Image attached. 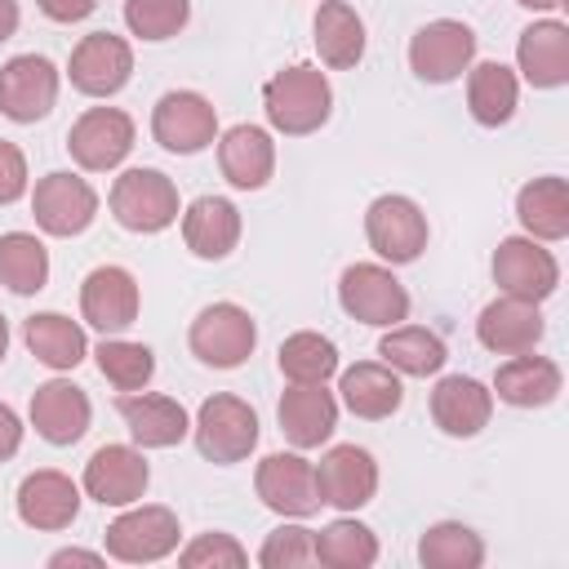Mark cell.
<instances>
[{
    "mask_svg": "<svg viewBox=\"0 0 569 569\" xmlns=\"http://www.w3.org/2000/svg\"><path fill=\"white\" fill-rule=\"evenodd\" d=\"M418 560L427 569H476L485 560V542L476 529L458 520H440L418 538Z\"/></svg>",
    "mask_w": 569,
    "mask_h": 569,
    "instance_id": "cell-36",
    "label": "cell"
},
{
    "mask_svg": "<svg viewBox=\"0 0 569 569\" xmlns=\"http://www.w3.org/2000/svg\"><path fill=\"white\" fill-rule=\"evenodd\" d=\"M93 356H98V373H102L111 387H120V391H142V387L151 382V373H156V356H151V347H142V342L107 338Z\"/></svg>",
    "mask_w": 569,
    "mask_h": 569,
    "instance_id": "cell-39",
    "label": "cell"
},
{
    "mask_svg": "<svg viewBox=\"0 0 569 569\" xmlns=\"http://www.w3.org/2000/svg\"><path fill=\"white\" fill-rule=\"evenodd\" d=\"M338 391H342V405L356 413V418H391L400 405H405V387H400V373L382 360H360L351 369H342L338 378Z\"/></svg>",
    "mask_w": 569,
    "mask_h": 569,
    "instance_id": "cell-28",
    "label": "cell"
},
{
    "mask_svg": "<svg viewBox=\"0 0 569 569\" xmlns=\"http://www.w3.org/2000/svg\"><path fill=\"white\" fill-rule=\"evenodd\" d=\"M178 565L182 569H240V565H249V551L231 533H200L196 542L182 547Z\"/></svg>",
    "mask_w": 569,
    "mask_h": 569,
    "instance_id": "cell-42",
    "label": "cell"
},
{
    "mask_svg": "<svg viewBox=\"0 0 569 569\" xmlns=\"http://www.w3.org/2000/svg\"><path fill=\"white\" fill-rule=\"evenodd\" d=\"M80 311L102 333L129 329L138 320V280L124 267H93L80 284Z\"/></svg>",
    "mask_w": 569,
    "mask_h": 569,
    "instance_id": "cell-18",
    "label": "cell"
},
{
    "mask_svg": "<svg viewBox=\"0 0 569 569\" xmlns=\"http://www.w3.org/2000/svg\"><path fill=\"white\" fill-rule=\"evenodd\" d=\"M316 485H320V502L338 511H356L378 493V462L360 445H333L316 467Z\"/></svg>",
    "mask_w": 569,
    "mask_h": 569,
    "instance_id": "cell-17",
    "label": "cell"
},
{
    "mask_svg": "<svg viewBox=\"0 0 569 569\" xmlns=\"http://www.w3.org/2000/svg\"><path fill=\"white\" fill-rule=\"evenodd\" d=\"M316 560L329 569H369L378 560V538L360 520H333L316 533Z\"/></svg>",
    "mask_w": 569,
    "mask_h": 569,
    "instance_id": "cell-37",
    "label": "cell"
},
{
    "mask_svg": "<svg viewBox=\"0 0 569 569\" xmlns=\"http://www.w3.org/2000/svg\"><path fill=\"white\" fill-rule=\"evenodd\" d=\"M276 418H280V431L289 436V445L316 449L338 427V400H333V391H325V382H293L280 396Z\"/></svg>",
    "mask_w": 569,
    "mask_h": 569,
    "instance_id": "cell-21",
    "label": "cell"
},
{
    "mask_svg": "<svg viewBox=\"0 0 569 569\" xmlns=\"http://www.w3.org/2000/svg\"><path fill=\"white\" fill-rule=\"evenodd\" d=\"M151 133H156V142H160L164 151H173V156H196V151H204V147L213 142V133H218V111H213V102H209L204 93H196V89H169V93L156 102V111H151Z\"/></svg>",
    "mask_w": 569,
    "mask_h": 569,
    "instance_id": "cell-7",
    "label": "cell"
},
{
    "mask_svg": "<svg viewBox=\"0 0 569 569\" xmlns=\"http://www.w3.org/2000/svg\"><path fill=\"white\" fill-rule=\"evenodd\" d=\"M516 62L533 89L569 84V27L560 18H542V22L525 27L520 44H516Z\"/></svg>",
    "mask_w": 569,
    "mask_h": 569,
    "instance_id": "cell-23",
    "label": "cell"
},
{
    "mask_svg": "<svg viewBox=\"0 0 569 569\" xmlns=\"http://www.w3.org/2000/svg\"><path fill=\"white\" fill-rule=\"evenodd\" d=\"M67 151H71V160H76L80 169H89V173L116 169V164L133 151V120H129V111H120V107H89V111L71 124Z\"/></svg>",
    "mask_w": 569,
    "mask_h": 569,
    "instance_id": "cell-9",
    "label": "cell"
},
{
    "mask_svg": "<svg viewBox=\"0 0 569 569\" xmlns=\"http://www.w3.org/2000/svg\"><path fill=\"white\" fill-rule=\"evenodd\" d=\"M58 102V67L40 53H18L0 67V111L18 124H36Z\"/></svg>",
    "mask_w": 569,
    "mask_h": 569,
    "instance_id": "cell-13",
    "label": "cell"
},
{
    "mask_svg": "<svg viewBox=\"0 0 569 569\" xmlns=\"http://www.w3.org/2000/svg\"><path fill=\"white\" fill-rule=\"evenodd\" d=\"M89 418H93L89 396L76 382L53 378V382H40L36 396H31V427L49 445H76L89 431Z\"/></svg>",
    "mask_w": 569,
    "mask_h": 569,
    "instance_id": "cell-22",
    "label": "cell"
},
{
    "mask_svg": "<svg viewBox=\"0 0 569 569\" xmlns=\"http://www.w3.org/2000/svg\"><path fill=\"white\" fill-rule=\"evenodd\" d=\"M76 511H80V489L71 485V476H62L53 467L31 471L18 485V516L31 529H44V533L67 529L76 520Z\"/></svg>",
    "mask_w": 569,
    "mask_h": 569,
    "instance_id": "cell-25",
    "label": "cell"
},
{
    "mask_svg": "<svg viewBox=\"0 0 569 569\" xmlns=\"http://www.w3.org/2000/svg\"><path fill=\"white\" fill-rule=\"evenodd\" d=\"M31 213L40 222V231L49 236H80L93 218H98V196L84 178L76 173H44L36 182V196H31Z\"/></svg>",
    "mask_w": 569,
    "mask_h": 569,
    "instance_id": "cell-15",
    "label": "cell"
},
{
    "mask_svg": "<svg viewBox=\"0 0 569 569\" xmlns=\"http://www.w3.org/2000/svg\"><path fill=\"white\" fill-rule=\"evenodd\" d=\"M560 365L556 360H547V356H529V351H520V356H511L507 365H498V373H493V391H498V400H507V405H516V409H542V405H551L556 396H560Z\"/></svg>",
    "mask_w": 569,
    "mask_h": 569,
    "instance_id": "cell-29",
    "label": "cell"
},
{
    "mask_svg": "<svg viewBox=\"0 0 569 569\" xmlns=\"http://www.w3.org/2000/svg\"><path fill=\"white\" fill-rule=\"evenodd\" d=\"M191 0H124V27L138 40H169L187 27Z\"/></svg>",
    "mask_w": 569,
    "mask_h": 569,
    "instance_id": "cell-40",
    "label": "cell"
},
{
    "mask_svg": "<svg viewBox=\"0 0 569 569\" xmlns=\"http://www.w3.org/2000/svg\"><path fill=\"white\" fill-rule=\"evenodd\" d=\"M129 436L142 445V449H169L178 445L187 431H191V418L187 409L173 400V396H151V391H124L116 400Z\"/></svg>",
    "mask_w": 569,
    "mask_h": 569,
    "instance_id": "cell-24",
    "label": "cell"
},
{
    "mask_svg": "<svg viewBox=\"0 0 569 569\" xmlns=\"http://www.w3.org/2000/svg\"><path fill=\"white\" fill-rule=\"evenodd\" d=\"M182 240L204 262L227 258L236 249V240H240V209L231 200H222V196L191 200L187 213H182Z\"/></svg>",
    "mask_w": 569,
    "mask_h": 569,
    "instance_id": "cell-27",
    "label": "cell"
},
{
    "mask_svg": "<svg viewBox=\"0 0 569 569\" xmlns=\"http://www.w3.org/2000/svg\"><path fill=\"white\" fill-rule=\"evenodd\" d=\"M516 218L533 240H565L569 236V182L565 178H533L516 196Z\"/></svg>",
    "mask_w": 569,
    "mask_h": 569,
    "instance_id": "cell-30",
    "label": "cell"
},
{
    "mask_svg": "<svg viewBox=\"0 0 569 569\" xmlns=\"http://www.w3.org/2000/svg\"><path fill=\"white\" fill-rule=\"evenodd\" d=\"M0 280L13 293H40L49 284V249L31 231H4L0 236Z\"/></svg>",
    "mask_w": 569,
    "mask_h": 569,
    "instance_id": "cell-35",
    "label": "cell"
},
{
    "mask_svg": "<svg viewBox=\"0 0 569 569\" xmlns=\"http://www.w3.org/2000/svg\"><path fill=\"white\" fill-rule=\"evenodd\" d=\"M316 560V533L302 529V525H280L267 533L262 551H258V565L262 569H298V565H311Z\"/></svg>",
    "mask_w": 569,
    "mask_h": 569,
    "instance_id": "cell-41",
    "label": "cell"
},
{
    "mask_svg": "<svg viewBox=\"0 0 569 569\" xmlns=\"http://www.w3.org/2000/svg\"><path fill=\"white\" fill-rule=\"evenodd\" d=\"M187 342H191V356H196L200 365L236 369V365H244V360L253 356V347H258V325H253V316H249L244 307H236V302H213V307H204V311L191 320Z\"/></svg>",
    "mask_w": 569,
    "mask_h": 569,
    "instance_id": "cell-4",
    "label": "cell"
},
{
    "mask_svg": "<svg viewBox=\"0 0 569 569\" xmlns=\"http://www.w3.org/2000/svg\"><path fill=\"white\" fill-rule=\"evenodd\" d=\"M262 107H267V120L271 129L289 133V138H302V133H316L329 111H333V89L325 80L320 67L311 62H293L284 71H276L267 84H262Z\"/></svg>",
    "mask_w": 569,
    "mask_h": 569,
    "instance_id": "cell-1",
    "label": "cell"
},
{
    "mask_svg": "<svg viewBox=\"0 0 569 569\" xmlns=\"http://www.w3.org/2000/svg\"><path fill=\"white\" fill-rule=\"evenodd\" d=\"M22 338H27L31 356L40 365H49V369H76L84 360V351H89L84 329L71 316H62V311H36V316H27Z\"/></svg>",
    "mask_w": 569,
    "mask_h": 569,
    "instance_id": "cell-32",
    "label": "cell"
},
{
    "mask_svg": "<svg viewBox=\"0 0 569 569\" xmlns=\"http://www.w3.org/2000/svg\"><path fill=\"white\" fill-rule=\"evenodd\" d=\"M365 236L373 253L387 258L391 267L413 262L427 249V213L409 196H378L365 213Z\"/></svg>",
    "mask_w": 569,
    "mask_h": 569,
    "instance_id": "cell-10",
    "label": "cell"
},
{
    "mask_svg": "<svg viewBox=\"0 0 569 569\" xmlns=\"http://www.w3.org/2000/svg\"><path fill=\"white\" fill-rule=\"evenodd\" d=\"M253 489L262 498V507H271L276 516H316L320 511V485H316V467L298 453H267L258 462Z\"/></svg>",
    "mask_w": 569,
    "mask_h": 569,
    "instance_id": "cell-12",
    "label": "cell"
},
{
    "mask_svg": "<svg viewBox=\"0 0 569 569\" xmlns=\"http://www.w3.org/2000/svg\"><path fill=\"white\" fill-rule=\"evenodd\" d=\"M516 4H525V9H556V4H565V0H516Z\"/></svg>",
    "mask_w": 569,
    "mask_h": 569,
    "instance_id": "cell-49",
    "label": "cell"
},
{
    "mask_svg": "<svg viewBox=\"0 0 569 569\" xmlns=\"http://www.w3.org/2000/svg\"><path fill=\"white\" fill-rule=\"evenodd\" d=\"M516 102H520V80L511 67L502 62H476L467 71V107L471 116L485 124V129H498L516 116Z\"/></svg>",
    "mask_w": 569,
    "mask_h": 569,
    "instance_id": "cell-33",
    "label": "cell"
},
{
    "mask_svg": "<svg viewBox=\"0 0 569 569\" xmlns=\"http://www.w3.org/2000/svg\"><path fill=\"white\" fill-rule=\"evenodd\" d=\"M489 413H493V391L476 378H462V373H449L436 382L431 391V418L445 436L453 440H467V436H480L489 427Z\"/></svg>",
    "mask_w": 569,
    "mask_h": 569,
    "instance_id": "cell-20",
    "label": "cell"
},
{
    "mask_svg": "<svg viewBox=\"0 0 569 569\" xmlns=\"http://www.w3.org/2000/svg\"><path fill=\"white\" fill-rule=\"evenodd\" d=\"M49 565H53V569H62V565H89V569H98L102 556H98V551H84V547H62V551L49 556Z\"/></svg>",
    "mask_w": 569,
    "mask_h": 569,
    "instance_id": "cell-46",
    "label": "cell"
},
{
    "mask_svg": "<svg viewBox=\"0 0 569 569\" xmlns=\"http://www.w3.org/2000/svg\"><path fill=\"white\" fill-rule=\"evenodd\" d=\"M147 458L129 445H102L93 449V458L84 462V493L102 507H129L147 493Z\"/></svg>",
    "mask_w": 569,
    "mask_h": 569,
    "instance_id": "cell-16",
    "label": "cell"
},
{
    "mask_svg": "<svg viewBox=\"0 0 569 569\" xmlns=\"http://www.w3.org/2000/svg\"><path fill=\"white\" fill-rule=\"evenodd\" d=\"M280 373L289 382H325L338 373V347L325 338V333H311V329H298L280 342Z\"/></svg>",
    "mask_w": 569,
    "mask_h": 569,
    "instance_id": "cell-38",
    "label": "cell"
},
{
    "mask_svg": "<svg viewBox=\"0 0 569 569\" xmlns=\"http://www.w3.org/2000/svg\"><path fill=\"white\" fill-rule=\"evenodd\" d=\"M71 84L89 98H111L129 84L133 76V49L124 36L111 31H93L71 49V67H67Z\"/></svg>",
    "mask_w": 569,
    "mask_h": 569,
    "instance_id": "cell-14",
    "label": "cell"
},
{
    "mask_svg": "<svg viewBox=\"0 0 569 569\" xmlns=\"http://www.w3.org/2000/svg\"><path fill=\"white\" fill-rule=\"evenodd\" d=\"M27 191V156L0 138V204H13Z\"/></svg>",
    "mask_w": 569,
    "mask_h": 569,
    "instance_id": "cell-43",
    "label": "cell"
},
{
    "mask_svg": "<svg viewBox=\"0 0 569 569\" xmlns=\"http://www.w3.org/2000/svg\"><path fill=\"white\" fill-rule=\"evenodd\" d=\"M18 0H0V40H9L13 31H18Z\"/></svg>",
    "mask_w": 569,
    "mask_h": 569,
    "instance_id": "cell-47",
    "label": "cell"
},
{
    "mask_svg": "<svg viewBox=\"0 0 569 569\" xmlns=\"http://www.w3.org/2000/svg\"><path fill=\"white\" fill-rule=\"evenodd\" d=\"M253 445H258V413L240 396L218 391V396H209L200 405V413H196V449L209 462L231 467V462L249 458Z\"/></svg>",
    "mask_w": 569,
    "mask_h": 569,
    "instance_id": "cell-3",
    "label": "cell"
},
{
    "mask_svg": "<svg viewBox=\"0 0 569 569\" xmlns=\"http://www.w3.org/2000/svg\"><path fill=\"white\" fill-rule=\"evenodd\" d=\"M378 356H382V365H391L396 373H409V378L440 373L449 360L440 333H431L422 325H391V333H382V342H378Z\"/></svg>",
    "mask_w": 569,
    "mask_h": 569,
    "instance_id": "cell-34",
    "label": "cell"
},
{
    "mask_svg": "<svg viewBox=\"0 0 569 569\" xmlns=\"http://www.w3.org/2000/svg\"><path fill=\"white\" fill-rule=\"evenodd\" d=\"M338 302L351 320L360 325H378V329H391L409 316V293L405 284L378 267V262H351L338 280Z\"/></svg>",
    "mask_w": 569,
    "mask_h": 569,
    "instance_id": "cell-5",
    "label": "cell"
},
{
    "mask_svg": "<svg viewBox=\"0 0 569 569\" xmlns=\"http://www.w3.org/2000/svg\"><path fill=\"white\" fill-rule=\"evenodd\" d=\"M49 22H80L98 9V0H36Z\"/></svg>",
    "mask_w": 569,
    "mask_h": 569,
    "instance_id": "cell-44",
    "label": "cell"
},
{
    "mask_svg": "<svg viewBox=\"0 0 569 569\" xmlns=\"http://www.w3.org/2000/svg\"><path fill=\"white\" fill-rule=\"evenodd\" d=\"M542 329H547V325H542L538 302H529V298H511V293L493 298V302L480 311V320H476V338H480V347H489V351H498V356L533 351L538 338H542Z\"/></svg>",
    "mask_w": 569,
    "mask_h": 569,
    "instance_id": "cell-19",
    "label": "cell"
},
{
    "mask_svg": "<svg viewBox=\"0 0 569 569\" xmlns=\"http://www.w3.org/2000/svg\"><path fill=\"white\" fill-rule=\"evenodd\" d=\"M18 445H22V422H18V413L0 400V462H9V458L18 453Z\"/></svg>",
    "mask_w": 569,
    "mask_h": 569,
    "instance_id": "cell-45",
    "label": "cell"
},
{
    "mask_svg": "<svg viewBox=\"0 0 569 569\" xmlns=\"http://www.w3.org/2000/svg\"><path fill=\"white\" fill-rule=\"evenodd\" d=\"M316 53L325 67L347 71L365 58V22L347 0H325L316 13Z\"/></svg>",
    "mask_w": 569,
    "mask_h": 569,
    "instance_id": "cell-31",
    "label": "cell"
},
{
    "mask_svg": "<svg viewBox=\"0 0 569 569\" xmlns=\"http://www.w3.org/2000/svg\"><path fill=\"white\" fill-rule=\"evenodd\" d=\"M471 58H476V31L453 18H436V22L418 27L409 40V67L427 84L458 80L471 67Z\"/></svg>",
    "mask_w": 569,
    "mask_h": 569,
    "instance_id": "cell-6",
    "label": "cell"
},
{
    "mask_svg": "<svg viewBox=\"0 0 569 569\" xmlns=\"http://www.w3.org/2000/svg\"><path fill=\"white\" fill-rule=\"evenodd\" d=\"M493 280H498V289L511 293V298L542 302V298L556 293L560 267H556L551 249H542L533 236H507V240L493 249Z\"/></svg>",
    "mask_w": 569,
    "mask_h": 569,
    "instance_id": "cell-11",
    "label": "cell"
},
{
    "mask_svg": "<svg viewBox=\"0 0 569 569\" xmlns=\"http://www.w3.org/2000/svg\"><path fill=\"white\" fill-rule=\"evenodd\" d=\"M102 538H107V556H116L124 565H151L178 547V516L160 502H147V507L116 516Z\"/></svg>",
    "mask_w": 569,
    "mask_h": 569,
    "instance_id": "cell-8",
    "label": "cell"
},
{
    "mask_svg": "<svg viewBox=\"0 0 569 569\" xmlns=\"http://www.w3.org/2000/svg\"><path fill=\"white\" fill-rule=\"evenodd\" d=\"M111 213L124 231L156 236L178 218V187L160 169H124L111 187Z\"/></svg>",
    "mask_w": 569,
    "mask_h": 569,
    "instance_id": "cell-2",
    "label": "cell"
},
{
    "mask_svg": "<svg viewBox=\"0 0 569 569\" xmlns=\"http://www.w3.org/2000/svg\"><path fill=\"white\" fill-rule=\"evenodd\" d=\"M4 351H9V320H4V311H0V360H4Z\"/></svg>",
    "mask_w": 569,
    "mask_h": 569,
    "instance_id": "cell-48",
    "label": "cell"
},
{
    "mask_svg": "<svg viewBox=\"0 0 569 569\" xmlns=\"http://www.w3.org/2000/svg\"><path fill=\"white\" fill-rule=\"evenodd\" d=\"M218 164L231 187L258 191V187H267V178L276 169V142L258 124H231L218 142Z\"/></svg>",
    "mask_w": 569,
    "mask_h": 569,
    "instance_id": "cell-26",
    "label": "cell"
}]
</instances>
